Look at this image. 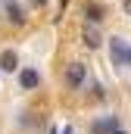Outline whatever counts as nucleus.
Returning a JSON list of instances; mask_svg holds the SVG:
<instances>
[{
    "instance_id": "1",
    "label": "nucleus",
    "mask_w": 131,
    "mask_h": 134,
    "mask_svg": "<svg viewBox=\"0 0 131 134\" xmlns=\"http://www.w3.org/2000/svg\"><path fill=\"white\" fill-rule=\"evenodd\" d=\"M84 78H88V69L81 66V63H72V66H69V72H66L69 87H81V84H84Z\"/></svg>"
},
{
    "instance_id": "2",
    "label": "nucleus",
    "mask_w": 131,
    "mask_h": 134,
    "mask_svg": "<svg viewBox=\"0 0 131 134\" xmlns=\"http://www.w3.org/2000/svg\"><path fill=\"white\" fill-rule=\"evenodd\" d=\"M109 53H112V63H116V66H125L131 50L122 44V37H112V44H109Z\"/></svg>"
},
{
    "instance_id": "3",
    "label": "nucleus",
    "mask_w": 131,
    "mask_h": 134,
    "mask_svg": "<svg viewBox=\"0 0 131 134\" xmlns=\"http://www.w3.org/2000/svg\"><path fill=\"white\" fill-rule=\"evenodd\" d=\"M116 131H119V119L116 115H106V119L94 122V134H116Z\"/></svg>"
},
{
    "instance_id": "4",
    "label": "nucleus",
    "mask_w": 131,
    "mask_h": 134,
    "mask_svg": "<svg viewBox=\"0 0 131 134\" xmlns=\"http://www.w3.org/2000/svg\"><path fill=\"white\" fill-rule=\"evenodd\" d=\"M19 84H22L25 91L37 87V84H41V75H37V69H22V72H19Z\"/></svg>"
},
{
    "instance_id": "5",
    "label": "nucleus",
    "mask_w": 131,
    "mask_h": 134,
    "mask_svg": "<svg viewBox=\"0 0 131 134\" xmlns=\"http://www.w3.org/2000/svg\"><path fill=\"white\" fill-rule=\"evenodd\" d=\"M0 69H3V72H16V69H19V56H16L13 50H3V53H0Z\"/></svg>"
},
{
    "instance_id": "6",
    "label": "nucleus",
    "mask_w": 131,
    "mask_h": 134,
    "mask_svg": "<svg viewBox=\"0 0 131 134\" xmlns=\"http://www.w3.org/2000/svg\"><path fill=\"white\" fill-rule=\"evenodd\" d=\"M6 16H9L16 25H22V22H25V13H22V6H19V3H13V0H6Z\"/></svg>"
},
{
    "instance_id": "7",
    "label": "nucleus",
    "mask_w": 131,
    "mask_h": 134,
    "mask_svg": "<svg viewBox=\"0 0 131 134\" xmlns=\"http://www.w3.org/2000/svg\"><path fill=\"white\" fill-rule=\"evenodd\" d=\"M84 16H88L91 22H100V19H103V9H100L97 3H91V6H84Z\"/></svg>"
},
{
    "instance_id": "8",
    "label": "nucleus",
    "mask_w": 131,
    "mask_h": 134,
    "mask_svg": "<svg viewBox=\"0 0 131 134\" xmlns=\"http://www.w3.org/2000/svg\"><path fill=\"white\" fill-rule=\"evenodd\" d=\"M84 44H88V47H100V34L94 31V28H84Z\"/></svg>"
},
{
    "instance_id": "9",
    "label": "nucleus",
    "mask_w": 131,
    "mask_h": 134,
    "mask_svg": "<svg viewBox=\"0 0 131 134\" xmlns=\"http://www.w3.org/2000/svg\"><path fill=\"white\" fill-rule=\"evenodd\" d=\"M31 3H37V6H44V3H47V0H31Z\"/></svg>"
},
{
    "instance_id": "10",
    "label": "nucleus",
    "mask_w": 131,
    "mask_h": 134,
    "mask_svg": "<svg viewBox=\"0 0 131 134\" xmlns=\"http://www.w3.org/2000/svg\"><path fill=\"white\" fill-rule=\"evenodd\" d=\"M63 134H75V131H72V128H63Z\"/></svg>"
},
{
    "instance_id": "11",
    "label": "nucleus",
    "mask_w": 131,
    "mask_h": 134,
    "mask_svg": "<svg viewBox=\"0 0 131 134\" xmlns=\"http://www.w3.org/2000/svg\"><path fill=\"white\" fill-rule=\"evenodd\" d=\"M116 134H125V131H122V128H119V131H116Z\"/></svg>"
},
{
    "instance_id": "12",
    "label": "nucleus",
    "mask_w": 131,
    "mask_h": 134,
    "mask_svg": "<svg viewBox=\"0 0 131 134\" xmlns=\"http://www.w3.org/2000/svg\"><path fill=\"white\" fill-rule=\"evenodd\" d=\"M128 63H131V53H128Z\"/></svg>"
}]
</instances>
